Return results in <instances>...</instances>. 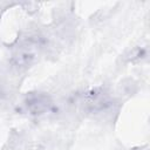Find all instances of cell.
Here are the masks:
<instances>
[{
  "instance_id": "1",
  "label": "cell",
  "mask_w": 150,
  "mask_h": 150,
  "mask_svg": "<svg viewBox=\"0 0 150 150\" xmlns=\"http://www.w3.org/2000/svg\"><path fill=\"white\" fill-rule=\"evenodd\" d=\"M52 101L45 94H33L27 98V107L34 114H41L50 107Z\"/></svg>"
}]
</instances>
